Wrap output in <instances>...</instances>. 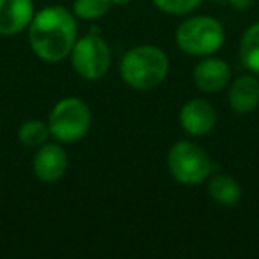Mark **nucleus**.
<instances>
[{"label":"nucleus","instance_id":"f257e3e1","mask_svg":"<svg viewBox=\"0 0 259 259\" xmlns=\"http://www.w3.org/2000/svg\"><path fill=\"white\" fill-rule=\"evenodd\" d=\"M29 45L45 62H61L69 57L76 43V20L64 8H47L34 15L29 25Z\"/></svg>","mask_w":259,"mask_h":259},{"label":"nucleus","instance_id":"f03ea898","mask_svg":"<svg viewBox=\"0 0 259 259\" xmlns=\"http://www.w3.org/2000/svg\"><path fill=\"white\" fill-rule=\"evenodd\" d=\"M121 78L135 91H149L158 87L169 73V57L153 45L135 47L122 57Z\"/></svg>","mask_w":259,"mask_h":259},{"label":"nucleus","instance_id":"7ed1b4c3","mask_svg":"<svg viewBox=\"0 0 259 259\" xmlns=\"http://www.w3.org/2000/svg\"><path fill=\"white\" fill-rule=\"evenodd\" d=\"M226 41V32L213 16H192L176 29V45L181 52L195 57H208L219 52Z\"/></svg>","mask_w":259,"mask_h":259},{"label":"nucleus","instance_id":"20e7f679","mask_svg":"<svg viewBox=\"0 0 259 259\" xmlns=\"http://www.w3.org/2000/svg\"><path fill=\"white\" fill-rule=\"evenodd\" d=\"M91 128V108L80 98H64L57 101L48 117L50 135L59 142H76Z\"/></svg>","mask_w":259,"mask_h":259},{"label":"nucleus","instance_id":"39448f33","mask_svg":"<svg viewBox=\"0 0 259 259\" xmlns=\"http://www.w3.org/2000/svg\"><path fill=\"white\" fill-rule=\"evenodd\" d=\"M169 172L181 185H199L211 174V158L195 142L180 141L167 155Z\"/></svg>","mask_w":259,"mask_h":259},{"label":"nucleus","instance_id":"423d86ee","mask_svg":"<svg viewBox=\"0 0 259 259\" xmlns=\"http://www.w3.org/2000/svg\"><path fill=\"white\" fill-rule=\"evenodd\" d=\"M69 57H71V66L76 75L91 82L103 78L110 69L112 62V54L107 41L96 32L76 39Z\"/></svg>","mask_w":259,"mask_h":259},{"label":"nucleus","instance_id":"0eeeda50","mask_svg":"<svg viewBox=\"0 0 259 259\" xmlns=\"http://www.w3.org/2000/svg\"><path fill=\"white\" fill-rule=\"evenodd\" d=\"M180 124L192 137H204L215 128L217 110L209 101L195 98L181 107Z\"/></svg>","mask_w":259,"mask_h":259},{"label":"nucleus","instance_id":"6e6552de","mask_svg":"<svg viewBox=\"0 0 259 259\" xmlns=\"http://www.w3.org/2000/svg\"><path fill=\"white\" fill-rule=\"evenodd\" d=\"M34 174L43 183H55L66 174L68 155L59 144H43L37 148L32 160Z\"/></svg>","mask_w":259,"mask_h":259},{"label":"nucleus","instance_id":"1a4fd4ad","mask_svg":"<svg viewBox=\"0 0 259 259\" xmlns=\"http://www.w3.org/2000/svg\"><path fill=\"white\" fill-rule=\"evenodd\" d=\"M34 18L32 0H0V36H16Z\"/></svg>","mask_w":259,"mask_h":259},{"label":"nucleus","instance_id":"9d476101","mask_svg":"<svg viewBox=\"0 0 259 259\" xmlns=\"http://www.w3.org/2000/svg\"><path fill=\"white\" fill-rule=\"evenodd\" d=\"M231 80V69L226 61L208 57L201 61L194 69V83L202 93H220Z\"/></svg>","mask_w":259,"mask_h":259},{"label":"nucleus","instance_id":"9b49d317","mask_svg":"<svg viewBox=\"0 0 259 259\" xmlns=\"http://www.w3.org/2000/svg\"><path fill=\"white\" fill-rule=\"evenodd\" d=\"M229 107L236 114H250L259 107V80L254 75H243L229 87Z\"/></svg>","mask_w":259,"mask_h":259},{"label":"nucleus","instance_id":"f8f14e48","mask_svg":"<svg viewBox=\"0 0 259 259\" xmlns=\"http://www.w3.org/2000/svg\"><path fill=\"white\" fill-rule=\"evenodd\" d=\"M208 194L217 204L234 206L241 199V187L234 178L227 174H217L209 180Z\"/></svg>","mask_w":259,"mask_h":259},{"label":"nucleus","instance_id":"ddd939ff","mask_svg":"<svg viewBox=\"0 0 259 259\" xmlns=\"http://www.w3.org/2000/svg\"><path fill=\"white\" fill-rule=\"evenodd\" d=\"M240 61L252 75H259V23L245 30L240 41Z\"/></svg>","mask_w":259,"mask_h":259},{"label":"nucleus","instance_id":"4468645a","mask_svg":"<svg viewBox=\"0 0 259 259\" xmlns=\"http://www.w3.org/2000/svg\"><path fill=\"white\" fill-rule=\"evenodd\" d=\"M48 137H50V130L48 124L43 121H25L18 130V141L22 142L25 148H39V146L47 144Z\"/></svg>","mask_w":259,"mask_h":259},{"label":"nucleus","instance_id":"2eb2a0df","mask_svg":"<svg viewBox=\"0 0 259 259\" xmlns=\"http://www.w3.org/2000/svg\"><path fill=\"white\" fill-rule=\"evenodd\" d=\"M110 0H75L73 13L80 20H100L110 11Z\"/></svg>","mask_w":259,"mask_h":259},{"label":"nucleus","instance_id":"dca6fc26","mask_svg":"<svg viewBox=\"0 0 259 259\" xmlns=\"http://www.w3.org/2000/svg\"><path fill=\"white\" fill-rule=\"evenodd\" d=\"M202 0H153L156 9L167 13V15H187L197 9Z\"/></svg>","mask_w":259,"mask_h":259},{"label":"nucleus","instance_id":"f3484780","mask_svg":"<svg viewBox=\"0 0 259 259\" xmlns=\"http://www.w3.org/2000/svg\"><path fill=\"white\" fill-rule=\"evenodd\" d=\"M226 4H229L231 8H234L236 11H247L254 6L255 0H224Z\"/></svg>","mask_w":259,"mask_h":259},{"label":"nucleus","instance_id":"a211bd4d","mask_svg":"<svg viewBox=\"0 0 259 259\" xmlns=\"http://www.w3.org/2000/svg\"><path fill=\"white\" fill-rule=\"evenodd\" d=\"M112 2V6H126V4H130V2H132V0H110Z\"/></svg>","mask_w":259,"mask_h":259}]
</instances>
